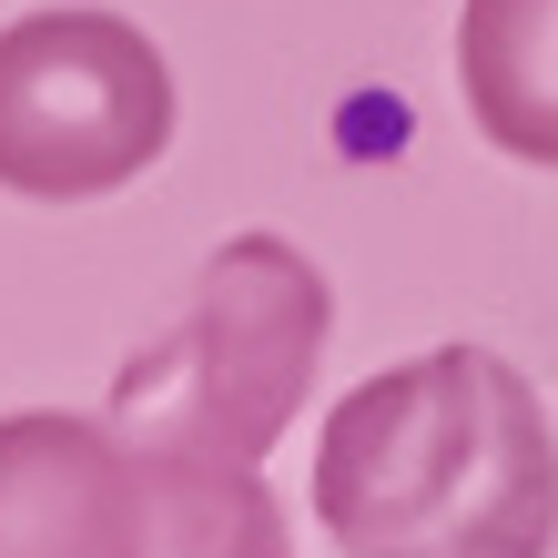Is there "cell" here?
I'll use <instances>...</instances> for the list:
<instances>
[{
  "instance_id": "obj_1",
  "label": "cell",
  "mask_w": 558,
  "mask_h": 558,
  "mask_svg": "<svg viewBox=\"0 0 558 558\" xmlns=\"http://www.w3.org/2000/svg\"><path fill=\"white\" fill-rule=\"evenodd\" d=\"M315 529L345 558H548L558 437L487 345H426L366 376L315 437Z\"/></svg>"
},
{
  "instance_id": "obj_2",
  "label": "cell",
  "mask_w": 558,
  "mask_h": 558,
  "mask_svg": "<svg viewBox=\"0 0 558 558\" xmlns=\"http://www.w3.org/2000/svg\"><path fill=\"white\" fill-rule=\"evenodd\" d=\"M325 336H336V294L315 254H294L284 234H234L223 254H204L183 315L122 355L102 416L153 457L254 468L305 407Z\"/></svg>"
},
{
  "instance_id": "obj_3",
  "label": "cell",
  "mask_w": 558,
  "mask_h": 558,
  "mask_svg": "<svg viewBox=\"0 0 558 558\" xmlns=\"http://www.w3.org/2000/svg\"><path fill=\"white\" fill-rule=\"evenodd\" d=\"M0 558H294L265 468L153 457L112 416H0Z\"/></svg>"
},
{
  "instance_id": "obj_4",
  "label": "cell",
  "mask_w": 558,
  "mask_h": 558,
  "mask_svg": "<svg viewBox=\"0 0 558 558\" xmlns=\"http://www.w3.org/2000/svg\"><path fill=\"white\" fill-rule=\"evenodd\" d=\"M173 153V61L122 11L0 21V193L102 204Z\"/></svg>"
},
{
  "instance_id": "obj_5",
  "label": "cell",
  "mask_w": 558,
  "mask_h": 558,
  "mask_svg": "<svg viewBox=\"0 0 558 558\" xmlns=\"http://www.w3.org/2000/svg\"><path fill=\"white\" fill-rule=\"evenodd\" d=\"M457 92L508 162L558 173V0H468L457 11Z\"/></svg>"
}]
</instances>
